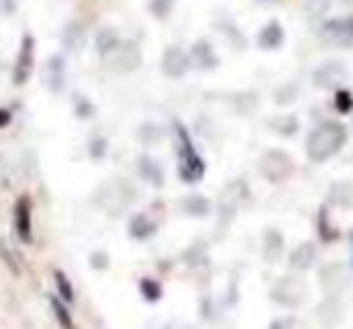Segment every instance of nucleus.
I'll list each match as a JSON object with an SVG mask.
<instances>
[{"label":"nucleus","instance_id":"nucleus-41","mask_svg":"<svg viewBox=\"0 0 353 329\" xmlns=\"http://www.w3.org/2000/svg\"><path fill=\"white\" fill-rule=\"evenodd\" d=\"M351 240H353V230H351Z\"/></svg>","mask_w":353,"mask_h":329},{"label":"nucleus","instance_id":"nucleus-20","mask_svg":"<svg viewBox=\"0 0 353 329\" xmlns=\"http://www.w3.org/2000/svg\"><path fill=\"white\" fill-rule=\"evenodd\" d=\"M179 211L189 218H206L211 213V201L201 194H189L179 201Z\"/></svg>","mask_w":353,"mask_h":329},{"label":"nucleus","instance_id":"nucleus-13","mask_svg":"<svg viewBox=\"0 0 353 329\" xmlns=\"http://www.w3.org/2000/svg\"><path fill=\"white\" fill-rule=\"evenodd\" d=\"M189 61H192V66H196L199 70H213L218 66V54L206 39H201L192 46Z\"/></svg>","mask_w":353,"mask_h":329},{"label":"nucleus","instance_id":"nucleus-26","mask_svg":"<svg viewBox=\"0 0 353 329\" xmlns=\"http://www.w3.org/2000/svg\"><path fill=\"white\" fill-rule=\"evenodd\" d=\"M317 232H319V240L322 242L339 240V228L332 226V221H329V208L327 206H322L317 213Z\"/></svg>","mask_w":353,"mask_h":329},{"label":"nucleus","instance_id":"nucleus-2","mask_svg":"<svg viewBox=\"0 0 353 329\" xmlns=\"http://www.w3.org/2000/svg\"><path fill=\"white\" fill-rule=\"evenodd\" d=\"M174 131H176V141H179V179L187 184L201 182L203 172H206V162L196 152L192 136H189V131L179 121H174Z\"/></svg>","mask_w":353,"mask_h":329},{"label":"nucleus","instance_id":"nucleus-8","mask_svg":"<svg viewBox=\"0 0 353 329\" xmlns=\"http://www.w3.org/2000/svg\"><path fill=\"white\" fill-rule=\"evenodd\" d=\"M160 68L170 80H179L192 68V61H189V54L184 49H179V46H167L165 54H162Z\"/></svg>","mask_w":353,"mask_h":329},{"label":"nucleus","instance_id":"nucleus-18","mask_svg":"<svg viewBox=\"0 0 353 329\" xmlns=\"http://www.w3.org/2000/svg\"><path fill=\"white\" fill-rule=\"evenodd\" d=\"M283 39H285V32H283V25L281 22H269V25L264 27V30L256 34V44L261 46V49H266V51H276L281 44H283Z\"/></svg>","mask_w":353,"mask_h":329},{"label":"nucleus","instance_id":"nucleus-27","mask_svg":"<svg viewBox=\"0 0 353 329\" xmlns=\"http://www.w3.org/2000/svg\"><path fill=\"white\" fill-rule=\"evenodd\" d=\"M332 201H336V206L353 208V182H334Z\"/></svg>","mask_w":353,"mask_h":329},{"label":"nucleus","instance_id":"nucleus-35","mask_svg":"<svg viewBox=\"0 0 353 329\" xmlns=\"http://www.w3.org/2000/svg\"><path fill=\"white\" fill-rule=\"evenodd\" d=\"M92 114H94L92 102H90V99H85L83 94H78V97H75V117H78V119H90Z\"/></svg>","mask_w":353,"mask_h":329},{"label":"nucleus","instance_id":"nucleus-14","mask_svg":"<svg viewBox=\"0 0 353 329\" xmlns=\"http://www.w3.org/2000/svg\"><path fill=\"white\" fill-rule=\"evenodd\" d=\"M314 261H317V245L314 242H303V245H298L290 252L288 264L293 271H307L314 266Z\"/></svg>","mask_w":353,"mask_h":329},{"label":"nucleus","instance_id":"nucleus-19","mask_svg":"<svg viewBox=\"0 0 353 329\" xmlns=\"http://www.w3.org/2000/svg\"><path fill=\"white\" fill-rule=\"evenodd\" d=\"M283 235H281V230H276V228H269V230L264 232V240H261V250H264V259L269 261V264H276V261L281 259V255H283Z\"/></svg>","mask_w":353,"mask_h":329},{"label":"nucleus","instance_id":"nucleus-16","mask_svg":"<svg viewBox=\"0 0 353 329\" xmlns=\"http://www.w3.org/2000/svg\"><path fill=\"white\" fill-rule=\"evenodd\" d=\"M155 232H157V221L148 216V213H136L128 221V235L133 240H150Z\"/></svg>","mask_w":353,"mask_h":329},{"label":"nucleus","instance_id":"nucleus-12","mask_svg":"<svg viewBox=\"0 0 353 329\" xmlns=\"http://www.w3.org/2000/svg\"><path fill=\"white\" fill-rule=\"evenodd\" d=\"M44 83L54 94L63 92L65 88V61L61 56H51L44 68Z\"/></svg>","mask_w":353,"mask_h":329},{"label":"nucleus","instance_id":"nucleus-6","mask_svg":"<svg viewBox=\"0 0 353 329\" xmlns=\"http://www.w3.org/2000/svg\"><path fill=\"white\" fill-rule=\"evenodd\" d=\"M319 34L332 46H351L353 44V15L324 22Z\"/></svg>","mask_w":353,"mask_h":329},{"label":"nucleus","instance_id":"nucleus-30","mask_svg":"<svg viewBox=\"0 0 353 329\" xmlns=\"http://www.w3.org/2000/svg\"><path fill=\"white\" fill-rule=\"evenodd\" d=\"M138 290H141V295L148 300V303H157V300L162 298V286L157 283L155 279H141Z\"/></svg>","mask_w":353,"mask_h":329},{"label":"nucleus","instance_id":"nucleus-1","mask_svg":"<svg viewBox=\"0 0 353 329\" xmlns=\"http://www.w3.org/2000/svg\"><path fill=\"white\" fill-rule=\"evenodd\" d=\"M346 138L348 133L341 121H322L319 126L312 128L305 150H307V157L312 162H327L341 150Z\"/></svg>","mask_w":353,"mask_h":329},{"label":"nucleus","instance_id":"nucleus-23","mask_svg":"<svg viewBox=\"0 0 353 329\" xmlns=\"http://www.w3.org/2000/svg\"><path fill=\"white\" fill-rule=\"evenodd\" d=\"M119 44H121V39H119L117 30H112V27H102V30L97 32V37H94V49H97V54L104 56V59H109V56L119 49Z\"/></svg>","mask_w":353,"mask_h":329},{"label":"nucleus","instance_id":"nucleus-40","mask_svg":"<svg viewBox=\"0 0 353 329\" xmlns=\"http://www.w3.org/2000/svg\"><path fill=\"white\" fill-rule=\"evenodd\" d=\"M10 121H12V114L8 112V109H3V107H0V128H6Z\"/></svg>","mask_w":353,"mask_h":329},{"label":"nucleus","instance_id":"nucleus-28","mask_svg":"<svg viewBox=\"0 0 353 329\" xmlns=\"http://www.w3.org/2000/svg\"><path fill=\"white\" fill-rule=\"evenodd\" d=\"M54 283H56V290H59V298L63 300V303H73V300H75V290H73V283H70V279L65 276V271H61V269L54 271Z\"/></svg>","mask_w":353,"mask_h":329},{"label":"nucleus","instance_id":"nucleus-34","mask_svg":"<svg viewBox=\"0 0 353 329\" xmlns=\"http://www.w3.org/2000/svg\"><path fill=\"white\" fill-rule=\"evenodd\" d=\"M148 6H150L152 17H157V20H165V17L172 12V8H174V0H150Z\"/></svg>","mask_w":353,"mask_h":329},{"label":"nucleus","instance_id":"nucleus-15","mask_svg":"<svg viewBox=\"0 0 353 329\" xmlns=\"http://www.w3.org/2000/svg\"><path fill=\"white\" fill-rule=\"evenodd\" d=\"M319 279H322V286H324V290H327L329 295L341 293V290L348 286V276H346V271H343V266H339V264H329V266H324L322 274H319Z\"/></svg>","mask_w":353,"mask_h":329},{"label":"nucleus","instance_id":"nucleus-10","mask_svg":"<svg viewBox=\"0 0 353 329\" xmlns=\"http://www.w3.org/2000/svg\"><path fill=\"white\" fill-rule=\"evenodd\" d=\"M109 61H112V68L119 70V73H133V70L141 68L143 56L136 41H121Z\"/></svg>","mask_w":353,"mask_h":329},{"label":"nucleus","instance_id":"nucleus-24","mask_svg":"<svg viewBox=\"0 0 353 329\" xmlns=\"http://www.w3.org/2000/svg\"><path fill=\"white\" fill-rule=\"evenodd\" d=\"M61 41H63V46L68 51H80V46L85 44V27L80 22H68Z\"/></svg>","mask_w":353,"mask_h":329},{"label":"nucleus","instance_id":"nucleus-29","mask_svg":"<svg viewBox=\"0 0 353 329\" xmlns=\"http://www.w3.org/2000/svg\"><path fill=\"white\" fill-rule=\"evenodd\" d=\"M271 128H276L281 136L290 138V136H295V131L300 128V123H298V119H295L293 114H285V117H279L276 121H271Z\"/></svg>","mask_w":353,"mask_h":329},{"label":"nucleus","instance_id":"nucleus-36","mask_svg":"<svg viewBox=\"0 0 353 329\" xmlns=\"http://www.w3.org/2000/svg\"><path fill=\"white\" fill-rule=\"evenodd\" d=\"M295 97H298V90H295V85H285V88L276 90V102H279V104H290Z\"/></svg>","mask_w":353,"mask_h":329},{"label":"nucleus","instance_id":"nucleus-37","mask_svg":"<svg viewBox=\"0 0 353 329\" xmlns=\"http://www.w3.org/2000/svg\"><path fill=\"white\" fill-rule=\"evenodd\" d=\"M90 266H92L94 271H104L109 266V255L107 252H92V255H90Z\"/></svg>","mask_w":353,"mask_h":329},{"label":"nucleus","instance_id":"nucleus-38","mask_svg":"<svg viewBox=\"0 0 353 329\" xmlns=\"http://www.w3.org/2000/svg\"><path fill=\"white\" fill-rule=\"evenodd\" d=\"M141 133H148V136H141V141H145V143H157L160 141V131H157L152 123H145V126H141Z\"/></svg>","mask_w":353,"mask_h":329},{"label":"nucleus","instance_id":"nucleus-22","mask_svg":"<svg viewBox=\"0 0 353 329\" xmlns=\"http://www.w3.org/2000/svg\"><path fill=\"white\" fill-rule=\"evenodd\" d=\"M317 319H319V324H322V327H327V329H332L334 324H339L341 322V303H339L336 298H327V300H322V303H319V308H317Z\"/></svg>","mask_w":353,"mask_h":329},{"label":"nucleus","instance_id":"nucleus-39","mask_svg":"<svg viewBox=\"0 0 353 329\" xmlns=\"http://www.w3.org/2000/svg\"><path fill=\"white\" fill-rule=\"evenodd\" d=\"M295 327V319L293 317H279L269 324V329H293Z\"/></svg>","mask_w":353,"mask_h":329},{"label":"nucleus","instance_id":"nucleus-31","mask_svg":"<svg viewBox=\"0 0 353 329\" xmlns=\"http://www.w3.org/2000/svg\"><path fill=\"white\" fill-rule=\"evenodd\" d=\"M0 259L6 261L8 269H10L15 276H20V274H22V261L17 259V252H12L10 247H8V242H6V240H0Z\"/></svg>","mask_w":353,"mask_h":329},{"label":"nucleus","instance_id":"nucleus-3","mask_svg":"<svg viewBox=\"0 0 353 329\" xmlns=\"http://www.w3.org/2000/svg\"><path fill=\"white\" fill-rule=\"evenodd\" d=\"M133 201H136V189H133V184L126 182V179L107 182L104 187H99V192H97V206L104 208L109 216L123 213Z\"/></svg>","mask_w":353,"mask_h":329},{"label":"nucleus","instance_id":"nucleus-33","mask_svg":"<svg viewBox=\"0 0 353 329\" xmlns=\"http://www.w3.org/2000/svg\"><path fill=\"white\" fill-rule=\"evenodd\" d=\"M334 107L341 114H351L353 112V94L348 90H336V97H334Z\"/></svg>","mask_w":353,"mask_h":329},{"label":"nucleus","instance_id":"nucleus-4","mask_svg":"<svg viewBox=\"0 0 353 329\" xmlns=\"http://www.w3.org/2000/svg\"><path fill=\"white\" fill-rule=\"evenodd\" d=\"M293 170H295L293 157L285 150H279V148L266 150L259 160V172L264 175V179H269V182H274V184L285 182V179L293 175Z\"/></svg>","mask_w":353,"mask_h":329},{"label":"nucleus","instance_id":"nucleus-7","mask_svg":"<svg viewBox=\"0 0 353 329\" xmlns=\"http://www.w3.org/2000/svg\"><path fill=\"white\" fill-rule=\"evenodd\" d=\"M34 49H37L34 37L32 34L22 37L20 51H17V59H15V70H12V83L15 85H25L32 78V70H34Z\"/></svg>","mask_w":353,"mask_h":329},{"label":"nucleus","instance_id":"nucleus-9","mask_svg":"<svg viewBox=\"0 0 353 329\" xmlns=\"http://www.w3.org/2000/svg\"><path fill=\"white\" fill-rule=\"evenodd\" d=\"M12 226H15V232L17 237H20L25 245H30L32 240H34V235H32V199L27 197V194H22L20 199L15 201V206H12Z\"/></svg>","mask_w":353,"mask_h":329},{"label":"nucleus","instance_id":"nucleus-11","mask_svg":"<svg viewBox=\"0 0 353 329\" xmlns=\"http://www.w3.org/2000/svg\"><path fill=\"white\" fill-rule=\"evenodd\" d=\"M312 80H314L317 88L334 90L346 80V66H343L341 61H327V63H322L317 70H314Z\"/></svg>","mask_w":353,"mask_h":329},{"label":"nucleus","instance_id":"nucleus-21","mask_svg":"<svg viewBox=\"0 0 353 329\" xmlns=\"http://www.w3.org/2000/svg\"><path fill=\"white\" fill-rule=\"evenodd\" d=\"M240 201H242V184L240 182H230L221 194V213L228 218V221H230V218L237 213Z\"/></svg>","mask_w":353,"mask_h":329},{"label":"nucleus","instance_id":"nucleus-5","mask_svg":"<svg viewBox=\"0 0 353 329\" xmlns=\"http://www.w3.org/2000/svg\"><path fill=\"white\" fill-rule=\"evenodd\" d=\"M271 298L279 305H283V308H298L305 300V286L293 276H283L271 288Z\"/></svg>","mask_w":353,"mask_h":329},{"label":"nucleus","instance_id":"nucleus-25","mask_svg":"<svg viewBox=\"0 0 353 329\" xmlns=\"http://www.w3.org/2000/svg\"><path fill=\"white\" fill-rule=\"evenodd\" d=\"M49 305H51V312H54L56 322H59L61 329H78L75 327V319L73 315H70V310L65 308V303L61 298H56V295H51L49 298Z\"/></svg>","mask_w":353,"mask_h":329},{"label":"nucleus","instance_id":"nucleus-32","mask_svg":"<svg viewBox=\"0 0 353 329\" xmlns=\"http://www.w3.org/2000/svg\"><path fill=\"white\" fill-rule=\"evenodd\" d=\"M107 150H109V143H107V138H102V136H94L92 141L88 143V152L92 160H102V157L107 155Z\"/></svg>","mask_w":353,"mask_h":329},{"label":"nucleus","instance_id":"nucleus-17","mask_svg":"<svg viewBox=\"0 0 353 329\" xmlns=\"http://www.w3.org/2000/svg\"><path fill=\"white\" fill-rule=\"evenodd\" d=\"M136 168H138V175H141V177L145 179L148 184H152V187H162V184H165V172H162L160 162L152 160L150 155H141V157H138Z\"/></svg>","mask_w":353,"mask_h":329}]
</instances>
